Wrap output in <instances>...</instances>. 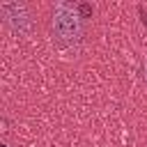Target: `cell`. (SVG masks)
Listing matches in <instances>:
<instances>
[{"instance_id": "obj_1", "label": "cell", "mask_w": 147, "mask_h": 147, "mask_svg": "<svg viewBox=\"0 0 147 147\" xmlns=\"http://www.w3.org/2000/svg\"><path fill=\"white\" fill-rule=\"evenodd\" d=\"M83 7L69 5V2H57L51 7V18H48V30L51 39L57 48L71 51L78 48L85 37H87V18L80 14Z\"/></svg>"}, {"instance_id": "obj_3", "label": "cell", "mask_w": 147, "mask_h": 147, "mask_svg": "<svg viewBox=\"0 0 147 147\" xmlns=\"http://www.w3.org/2000/svg\"><path fill=\"white\" fill-rule=\"evenodd\" d=\"M142 74H145V80H147V55H145V60H142Z\"/></svg>"}, {"instance_id": "obj_2", "label": "cell", "mask_w": 147, "mask_h": 147, "mask_svg": "<svg viewBox=\"0 0 147 147\" xmlns=\"http://www.w3.org/2000/svg\"><path fill=\"white\" fill-rule=\"evenodd\" d=\"M0 21L16 37H30L37 30V23H39L34 7L30 2H23V0L2 2L0 5Z\"/></svg>"}]
</instances>
